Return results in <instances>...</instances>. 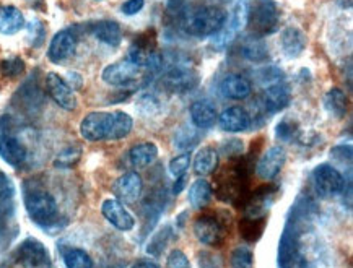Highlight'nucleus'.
I'll return each mask as SVG.
<instances>
[{
    "label": "nucleus",
    "mask_w": 353,
    "mask_h": 268,
    "mask_svg": "<svg viewBox=\"0 0 353 268\" xmlns=\"http://www.w3.org/2000/svg\"><path fill=\"white\" fill-rule=\"evenodd\" d=\"M262 99H264V107L267 109V111L277 112L288 106L290 93L283 85H280V83L272 85V86H267Z\"/></svg>",
    "instance_id": "nucleus-22"
},
{
    "label": "nucleus",
    "mask_w": 353,
    "mask_h": 268,
    "mask_svg": "<svg viewBox=\"0 0 353 268\" xmlns=\"http://www.w3.org/2000/svg\"><path fill=\"white\" fill-rule=\"evenodd\" d=\"M189 165H191V154L183 153L170 161V172L174 177H179L185 174V171L189 169Z\"/></svg>",
    "instance_id": "nucleus-35"
},
{
    "label": "nucleus",
    "mask_w": 353,
    "mask_h": 268,
    "mask_svg": "<svg viewBox=\"0 0 353 268\" xmlns=\"http://www.w3.org/2000/svg\"><path fill=\"white\" fill-rule=\"evenodd\" d=\"M25 26L23 13L13 6H0V33L12 36Z\"/></svg>",
    "instance_id": "nucleus-20"
},
{
    "label": "nucleus",
    "mask_w": 353,
    "mask_h": 268,
    "mask_svg": "<svg viewBox=\"0 0 353 268\" xmlns=\"http://www.w3.org/2000/svg\"><path fill=\"white\" fill-rule=\"evenodd\" d=\"M7 203H8V202H3V200H0V220H2L3 215H6V212H7Z\"/></svg>",
    "instance_id": "nucleus-46"
},
{
    "label": "nucleus",
    "mask_w": 353,
    "mask_h": 268,
    "mask_svg": "<svg viewBox=\"0 0 353 268\" xmlns=\"http://www.w3.org/2000/svg\"><path fill=\"white\" fill-rule=\"evenodd\" d=\"M212 200V185L205 179L194 181L189 187V202L196 210H202L210 203Z\"/></svg>",
    "instance_id": "nucleus-26"
},
{
    "label": "nucleus",
    "mask_w": 353,
    "mask_h": 268,
    "mask_svg": "<svg viewBox=\"0 0 353 268\" xmlns=\"http://www.w3.org/2000/svg\"><path fill=\"white\" fill-rule=\"evenodd\" d=\"M243 56L251 62H264L269 57V49L261 39H251L243 46Z\"/></svg>",
    "instance_id": "nucleus-31"
},
{
    "label": "nucleus",
    "mask_w": 353,
    "mask_h": 268,
    "mask_svg": "<svg viewBox=\"0 0 353 268\" xmlns=\"http://www.w3.org/2000/svg\"><path fill=\"white\" fill-rule=\"evenodd\" d=\"M248 0H239L236 3V8H234L233 12L232 20H230L228 23H225L223 28L214 36V41H212L214 49H216V51H223L226 46H230V43L234 39V36L248 25Z\"/></svg>",
    "instance_id": "nucleus-4"
},
{
    "label": "nucleus",
    "mask_w": 353,
    "mask_h": 268,
    "mask_svg": "<svg viewBox=\"0 0 353 268\" xmlns=\"http://www.w3.org/2000/svg\"><path fill=\"white\" fill-rule=\"evenodd\" d=\"M282 76H283L282 72H280L279 69H274V67H272V69H264V70H262L259 80L264 85L272 86V85H279L280 80H282Z\"/></svg>",
    "instance_id": "nucleus-40"
},
{
    "label": "nucleus",
    "mask_w": 353,
    "mask_h": 268,
    "mask_svg": "<svg viewBox=\"0 0 353 268\" xmlns=\"http://www.w3.org/2000/svg\"><path fill=\"white\" fill-rule=\"evenodd\" d=\"M114 112H90L80 124L81 137L88 142L110 140Z\"/></svg>",
    "instance_id": "nucleus-3"
},
{
    "label": "nucleus",
    "mask_w": 353,
    "mask_h": 268,
    "mask_svg": "<svg viewBox=\"0 0 353 268\" xmlns=\"http://www.w3.org/2000/svg\"><path fill=\"white\" fill-rule=\"evenodd\" d=\"M132 268H160L157 265L155 262H150V260H140L135 263V265Z\"/></svg>",
    "instance_id": "nucleus-45"
},
{
    "label": "nucleus",
    "mask_w": 353,
    "mask_h": 268,
    "mask_svg": "<svg viewBox=\"0 0 353 268\" xmlns=\"http://www.w3.org/2000/svg\"><path fill=\"white\" fill-rule=\"evenodd\" d=\"M220 92L225 98L230 99H246L251 96V83L241 75H228L220 83Z\"/></svg>",
    "instance_id": "nucleus-19"
},
{
    "label": "nucleus",
    "mask_w": 353,
    "mask_h": 268,
    "mask_svg": "<svg viewBox=\"0 0 353 268\" xmlns=\"http://www.w3.org/2000/svg\"><path fill=\"white\" fill-rule=\"evenodd\" d=\"M226 12L215 6L194 8L183 18V28L188 34L196 38L215 36L226 23Z\"/></svg>",
    "instance_id": "nucleus-1"
},
{
    "label": "nucleus",
    "mask_w": 353,
    "mask_h": 268,
    "mask_svg": "<svg viewBox=\"0 0 353 268\" xmlns=\"http://www.w3.org/2000/svg\"><path fill=\"white\" fill-rule=\"evenodd\" d=\"M163 86L171 93H185L196 88L199 83V75L196 70L185 67H174L163 75Z\"/></svg>",
    "instance_id": "nucleus-9"
},
{
    "label": "nucleus",
    "mask_w": 353,
    "mask_h": 268,
    "mask_svg": "<svg viewBox=\"0 0 353 268\" xmlns=\"http://www.w3.org/2000/svg\"><path fill=\"white\" fill-rule=\"evenodd\" d=\"M184 184H185V174L176 177V184H174L173 194H174V195H179L181 192H183V190H184Z\"/></svg>",
    "instance_id": "nucleus-44"
},
{
    "label": "nucleus",
    "mask_w": 353,
    "mask_h": 268,
    "mask_svg": "<svg viewBox=\"0 0 353 268\" xmlns=\"http://www.w3.org/2000/svg\"><path fill=\"white\" fill-rule=\"evenodd\" d=\"M77 49V38L72 31H59V33L54 36L51 44H49L48 57L49 61L54 63H62L75 54Z\"/></svg>",
    "instance_id": "nucleus-12"
},
{
    "label": "nucleus",
    "mask_w": 353,
    "mask_h": 268,
    "mask_svg": "<svg viewBox=\"0 0 353 268\" xmlns=\"http://www.w3.org/2000/svg\"><path fill=\"white\" fill-rule=\"evenodd\" d=\"M168 268H191L189 258L181 251H173L168 256Z\"/></svg>",
    "instance_id": "nucleus-39"
},
{
    "label": "nucleus",
    "mask_w": 353,
    "mask_h": 268,
    "mask_svg": "<svg viewBox=\"0 0 353 268\" xmlns=\"http://www.w3.org/2000/svg\"><path fill=\"white\" fill-rule=\"evenodd\" d=\"M13 194H15V189H13L12 181L8 179L6 174L0 172V200H3V202H10Z\"/></svg>",
    "instance_id": "nucleus-38"
},
{
    "label": "nucleus",
    "mask_w": 353,
    "mask_h": 268,
    "mask_svg": "<svg viewBox=\"0 0 353 268\" xmlns=\"http://www.w3.org/2000/svg\"><path fill=\"white\" fill-rule=\"evenodd\" d=\"M264 218H244L239 225V231L244 236V239L254 243L261 238L262 231H264Z\"/></svg>",
    "instance_id": "nucleus-30"
},
{
    "label": "nucleus",
    "mask_w": 353,
    "mask_h": 268,
    "mask_svg": "<svg viewBox=\"0 0 353 268\" xmlns=\"http://www.w3.org/2000/svg\"><path fill=\"white\" fill-rule=\"evenodd\" d=\"M324 104L325 109H327L334 117H337V119H341V117L347 114V96L342 90H330V92L325 94Z\"/></svg>",
    "instance_id": "nucleus-27"
},
{
    "label": "nucleus",
    "mask_w": 353,
    "mask_h": 268,
    "mask_svg": "<svg viewBox=\"0 0 353 268\" xmlns=\"http://www.w3.org/2000/svg\"><path fill=\"white\" fill-rule=\"evenodd\" d=\"M158 156V147L155 143L145 142L139 143L135 147L130 148L129 152V160L135 167H147L150 166Z\"/></svg>",
    "instance_id": "nucleus-24"
},
{
    "label": "nucleus",
    "mask_w": 353,
    "mask_h": 268,
    "mask_svg": "<svg viewBox=\"0 0 353 268\" xmlns=\"http://www.w3.org/2000/svg\"><path fill=\"white\" fill-rule=\"evenodd\" d=\"M26 210L31 220L38 225H49L57 216V203L48 192H33L25 200Z\"/></svg>",
    "instance_id": "nucleus-5"
},
{
    "label": "nucleus",
    "mask_w": 353,
    "mask_h": 268,
    "mask_svg": "<svg viewBox=\"0 0 353 268\" xmlns=\"http://www.w3.org/2000/svg\"><path fill=\"white\" fill-rule=\"evenodd\" d=\"M140 107H142V111H147L150 112L152 109H157L158 107V103L157 99L152 96V94H142V98H140Z\"/></svg>",
    "instance_id": "nucleus-42"
},
{
    "label": "nucleus",
    "mask_w": 353,
    "mask_h": 268,
    "mask_svg": "<svg viewBox=\"0 0 353 268\" xmlns=\"http://www.w3.org/2000/svg\"><path fill=\"white\" fill-rule=\"evenodd\" d=\"M93 34L97 36V39L101 41V43L108 44V46H119L122 39V31L121 26L116 23V21L111 20H103L98 21L97 25L93 26Z\"/></svg>",
    "instance_id": "nucleus-23"
},
{
    "label": "nucleus",
    "mask_w": 353,
    "mask_h": 268,
    "mask_svg": "<svg viewBox=\"0 0 353 268\" xmlns=\"http://www.w3.org/2000/svg\"><path fill=\"white\" fill-rule=\"evenodd\" d=\"M280 46L287 57L296 59L306 48V36L300 28L288 26L280 34Z\"/></svg>",
    "instance_id": "nucleus-18"
},
{
    "label": "nucleus",
    "mask_w": 353,
    "mask_h": 268,
    "mask_svg": "<svg viewBox=\"0 0 353 268\" xmlns=\"http://www.w3.org/2000/svg\"><path fill=\"white\" fill-rule=\"evenodd\" d=\"M101 213L108 221L119 231H130L135 226L134 216L128 212L124 203H121L116 198H108L103 202Z\"/></svg>",
    "instance_id": "nucleus-13"
},
{
    "label": "nucleus",
    "mask_w": 353,
    "mask_h": 268,
    "mask_svg": "<svg viewBox=\"0 0 353 268\" xmlns=\"http://www.w3.org/2000/svg\"><path fill=\"white\" fill-rule=\"evenodd\" d=\"M191 121L197 129H210L216 122V111L209 101H196L191 106Z\"/></svg>",
    "instance_id": "nucleus-21"
},
{
    "label": "nucleus",
    "mask_w": 353,
    "mask_h": 268,
    "mask_svg": "<svg viewBox=\"0 0 353 268\" xmlns=\"http://www.w3.org/2000/svg\"><path fill=\"white\" fill-rule=\"evenodd\" d=\"M230 265L232 268H252L254 267V256L251 249L236 247L230 257Z\"/></svg>",
    "instance_id": "nucleus-33"
},
{
    "label": "nucleus",
    "mask_w": 353,
    "mask_h": 268,
    "mask_svg": "<svg viewBox=\"0 0 353 268\" xmlns=\"http://www.w3.org/2000/svg\"><path fill=\"white\" fill-rule=\"evenodd\" d=\"M142 177H140L137 172H128V174L121 176L114 183V187H112L116 197L119 198L121 203L137 202L140 195H142Z\"/></svg>",
    "instance_id": "nucleus-14"
},
{
    "label": "nucleus",
    "mask_w": 353,
    "mask_h": 268,
    "mask_svg": "<svg viewBox=\"0 0 353 268\" xmlns=\"http://www.w3.org/2000/svg\"><path fill=\"white\" fill-rule=\"evenodd\" d=\"M81 152L77 147H69L64 148L61 153L57 154L56 158V166L57 167H70L77 165L80 161Z\"/></svg>",
    "instance_id": "nucleus-34"
},
{
    "label": "nucleus",
    "mask_w": 353,
    "mask_h": 268,
    "mask_svg": "<svg viewBox=\"0 0 353 268\" xmlns=\"http://www.w3.org/2000/svg\"><path fill=\"white\" fill-rule=\"evenodd\" d=\"M145 6V0H128V2L122 3L121 7V12L124 13V15H137V13L142 10Z\"/></svg>",
    "instance_id": "nucleus-41"
},
{
    "label": "nucleus",
    "mask_w": 353,
    "mask_h": 268,
    "mask_svg": "<svg viewBox=\"0 0 353 268\" xmlns=\"http://www.w3.org/2000/svg\"><path fill=\"white\" fill-rule=\"evenodd\" d=\"M219 166V152L215 148L207 147L197 153L194 160V172L197 176H209Z\"/></svg>",
    "instance_id": "nucleus-25"
},
{
    "label": "nucleus",
    "mask_w": 353,
    "mask_h": 268,
    "mask_svg": "<svg viewBox=\"0 0 353 268\" xmlns=\"http://www.w3.org/2000/svg\"><path fill=\"white\" fill-rule=\"evenodd\" d=\"M293 132H295V125H293L292 122H288V121L280 122V125L277 127V135H279V138H280V137H282V138H288L290 135H293Z\"/></svg>",
    "instance_id": "nucleus-43"
},
{
    "label": "nucleus",
    "mask_w": 353,
    "mask_h": 268,
    "mask_svg": "<svg viewBox=\"0 0 353 268\" xmlns=\"http://www.w3.org/2000/svg\"><path fill=\"white\" fill-rule=\"evenodd\" d=\"M279 21L277 6L272 0H256L248 12V25L257 36L272 33Z\"/></svg>",
    "instance_id": "nucleus-2"
},
{
    "label": "nucleus",
    "mask_w": 353,
    "mask_h": 268,
    "mask_svg": "<svg viewBox=\"0 0 353 268\" xmlns=\"http://www.w3.org/2000/svg\"><path fill=\"white\" fill-rule=\"evenodd\" d=\"M0 158L13 167L21 166L26 160V148L12 135L0 137Z\"/></svg>",
    "instance_id": "nucleus-17"
},
{
    "label": "nucleus",
    "mask_w": 353,
    "mask_h": 268,
    "mask_svg": "<svg viewBox=\"0 0 353 268\" xmlns=\"http://www.w3.org/2000/svg\"><path fill=\"white\" fill-rule=\"evenodd\" d=\"M314 187L323 197H332V195L341 194L345 187L343 176L336 167L330 165H319L313 172Z\"/></svg>",
    "instance_id": "nucleus-6"
},
{
    "label": "nucleus",
    "mask_w": 353,
    "mask_h": 268,
    "mask_svg": "<svg viewBox=\"0 0 353 268\" xmlns=\"http://www.w3.org/2000/svg\"><path fill=\"white\" fill-rule=\"evenodd\" d=\"M225 228L226 226L223 225V221H220L216 216L203 215L194 223V234L202 244L215 247V245L223 243Z\"/></svg>",
    "instance_id": "nucleus-7"
},
{
    "label": "nucleus",
    "mask_w": 353,
    "mask_h": 268,
    "mask_svg": "<svg viewBox=\"0 0 353 268\" xmlns=\"http://www.w3.org/2000/svg\"><path fill=\"white\" fill-rule=\"evenodd\" d=\"M23 70H25V63L20 57H10L2 62V72L8 76H17L23 74Z\"/></svg>",
    "instance_id": "nucleus-36"
},
{
    "label": "nucleus",
    "mask_w": 353,
    "mask_h": 268,
    "mask_svg": "<svg viewBox=\"0 0 353 268\" xmlns=\"http://www.w3.org/2000/svg\"><path fill=\"white\" fill-rule=\"evenodd\" d=\"M64 263L67 268H93V260L81 249H70L64 254Z\"/></svg>",
    "instance_id": "nucleus-32"
},
{
    "label": "nucleus",
    "mask_w": 353,
    "mask_h": 268,
    "mask_svg": "<svg viewBox=\"0 0 353 268\" xmlns=\"http://www.w3.org/2000/svg\"><path fill=\"white\" fill-rule=\"evenodd\" d=\"M132 127H134L132 117L121 111L114 112V122H112L110 140L125 138L130 134V130H132Z\"/></svg>",
    "instance_id": "nucleus-29"
},
{
    "label": "nucleus",
    "mask_w": 353,
    "mask_h": 268,
    "mask_svg": "<svg viewBox=\"0 0 353 268\" xmlns=\"http://www.w3.org/2000/svg\"><path fill=\"white\" fill-rule=\"evenodd\" d=\"M17 258L25 267H41L48 262V251L36 239H28L20 245Z\"/></svg>",
    "instance_id": "nucleus-15"
},
{
    "label": "nucleus",
    "mask_w": 353,
    "mask_h": 268,
    "mask_svg": "<svg viewBox=\"0 0 353 268\" xmlns=\"http://www.w3.org/2000/svg\"><path fill=\"white\" fill-rule=\"evenodd\" d=\"M287 161V152L282 147H272L262 154V158L257 163L256 172L261 179L272 181L280 174L282 167Z\"/></svg>",
    "instance_id": "nucleus-10"
},
{
    "label": "nucleus",
    "mask_w": 353,
    "mask_h": 268,
    "mask_svg": "<svg viewBox=\"0 0 353 268\" xmlns=\"http://www.w3.org/2000/svg\"><path fill=\"white\" fill-rule=\"evenodd\" d=\"M219 124L221 130L230 132V134H238V132L246 130L249 124H251V117L246 112V109L239 106H232L226 107L223 112H221Z\"/></svg>",
    "instance_id": "nucleus-16"
},
{
    "label": "nucleus",
    "mask_w": 353,
    "mask_h": 268,
    "mask_svg": "<svg viewBox=\"0 0 353 268\" xmlns=\"http://www.w3.org/2000/svg\"><path fill=\"white\" fill-rule=\"evenodd\" d=\"M199 142H201V135L196 129L192 127H183L174 134V147L178 150H183V152H191L194 147H197Z\"/></svg>",
    "instance_id": "nucleus-28"
},
{
    "label": "nucleus",
    "mask_w": 353,
    "mask_h": 268,
    "mask_svg": "<svg viewBox=\"0 0 353 268\" xmlns=\"http://www.w3.org/2000/svg\"><path fill=\"white\" fill-rule=\"evenodd\" d=\"M28 39L31 46H41V43L44 41V26L41 21L33 20L28 25Z\"/></svg>",
    "instance_id": "nucleus-37"
},
{
    "label": "nucleus",
    "mask_w": 353,
    "mask_h": 268,
    "mask_svg": "<svg viewBox=\"0 0 353 268\" xmlns=\"http://www.w3.org/2000/svg\"><path fill=\"white\" fill-rule=\"evenodd\" d=\"M46 88L49 96H51L62 109H65V111H74L77 107L75 94L72 92L70 85L67 83L62 76H59L57 74H48Z\"/></svg>",
    "instance_id": "nucleus-11"
},
{
    "label": "nucleus",
    "mask_w": 353,
    "mask_h": 268,
    "mask_svg": "<svg viewBox=\"0 0 353 268\" xmlns=\"http://www.w3.org/2000/svg\"><path fill=\"white\" fill-rule=\"evenodd\" d=\"M140 76V67L129 62L128 59L121 62H114L103 70V80L112 86H128L137 81Z\"/></svg>",
    "instance_id": "nucleus-8"
}]
</instances>
